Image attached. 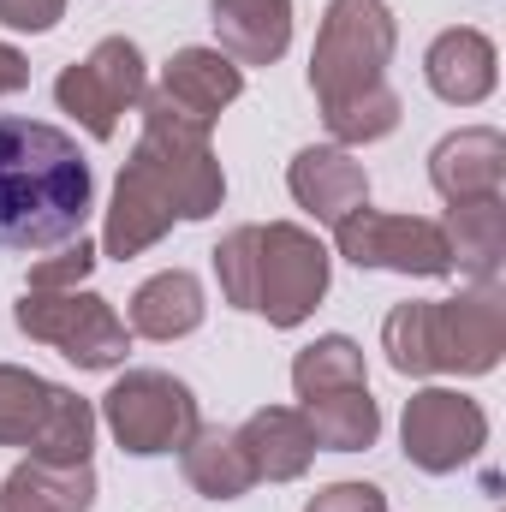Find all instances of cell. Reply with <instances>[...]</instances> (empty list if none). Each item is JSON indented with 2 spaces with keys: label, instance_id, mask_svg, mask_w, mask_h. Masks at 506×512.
Listing matches in <instances>:
<instances>
[{
  "label": "cell",
  "instance_id": "obj_6",
  "mask_svg": "<svg viewBox=\"0 0 506 512\" xmlns=\"http://www.w3.org/2000/svg\"><path fill=\"white\" fill-rule=\"evenodd\" d=\"M12 322L24 340L54 346L78 370H120L131 352L126 316L102 292H84V286H72V292H30L24 286L12 304Z\"/></svg>",
  "mask_w": 506,
  "mask_h": 512
},
{
  "label": "cell",
  "instance_id": "obj_26",
  "mask_svg": "<svg viewBox=\"0 0 506 512\" xmlns=\"http://www.w3.org/2000/svg\"><path fill=\"white\" fill-rule=\"evenodd\" d=\"M304 512H387V495L376 483H328L304 501Z\"/></svg>",
  "mask_w": 506,
  "mask_h": 512
},
{
  "label": "cell",
  "instance_id": "obj_24",
  "mask_svg": "<svg viewBox=\"0 0 506 512\" xmlns=\"http://www.w3.org/2000/svg\"><path fill=\"white\" fill-rule=\"evenodd\" d=\"M90 453H96V405L78 399L72 387H60L42 435L30 441V459H42V465H90Z\"/></svg>",
  "mask_w": 506,
  "mask_h": 512
},
{
  "label": "cell",
  "instance_id": "obj_1",
  "mask_svg": "<svg viewBox=\"0 0 506 512\" xmlns=\"http://www.w3.org/2000/svg\"><path fill=\"white\" fill-rule=\"evenodd\" d=\"M137 108H143V131L114 179V203L102 221V256H120V262L161 245L173 221H209L227 203V173L215 161L209 131L167 114L155 90Z\"/></svg>",
  "mask_w": 506,
  "mask_h": 512
},
{
  "label": "cell",
  "instance_id": "obj_20",
  "mask_svg": "<svg viewBox=\"0 0 506 512\" xmlns=\"http://www.w3.org/2000/svg\"><path fill=\"white\" fill-rule=\"evenodd\" d=\"M90 507H96V465L24 459L0 483V512H90Z\"/></svg>",
  "mask_w": 506,
  "mask_h": 512
},
{
  "label": "cell",
  "instance_id": "obj_23",
  "mask_svg": "<svg viewBox=\"0 0 506 512\" xmlns=\"http://www.w3.org/2000/svg\"><path fill=\"white\" fill-rule=\"evenodd\" d=\"M364 382H370V370H364V346L352 334H322L292 358L298 399H316V393H334V387H364Z\"/></svg>",
  "mask_w": 506,
  "mask_h": 512
},
{
  "label": "cell",
  "instance_id": "obj_28",
  "mask_svg": "<svg viewBox=\"0 0 506 512\" xmlns=\"http://www.w3.org/2000/svg\"><path fill=\"white\" fill-rule=\"evenodd\" d=\"M24 84H30V60L12 42H0V96H18Z\"/></svg>",
  "mask_w": 506,
  "mask_h": 512
},
{
  "label": "cell",
  "instance_id": "obj_18",
  "mask_svg": "<svg viewBox=\"0 0 506 512\" xmlns=\"http://www.w3.org/2000/svg\"><path fill=\"white\" fill-rule=\"evenodd\" d=\"M179 471L203 501H239L256 489L251 453H245L239 429H227V423H197L191 441L179 447Z\"/></svg>",
  "mask_w": 506,
  "mask_h": 512
},
{
  "label": "cell",
  "instance_id": "obj_3",
  "mask_svg": "<svg viewBox=\"0 0 506 512\" xmlns=\"http://www.w3.org/2000/svg\"><path fill=\"white\" fill-rule=\"evenodd\" d=\"M393 48H399V24L387 0H328L310 48V90L340 149L381 143L399 126L405 108H399V90L387 84Z\"/></svg>",
  "mask_w": 506,
  "mask_h": 512
},
{
  "label": "cell",
  "instance_id": "obj_8",
  "mask_svg": "<svg viewBox=\"0 0 506 512\" xmlns=\"http://www.w3.org/2000/svg\"><path fill=\"white\" fill-rule=\"evenodd\" d=\"M143 96H149V66H143V48L131 36H102L84 60H72L54 78L60 114H72L96 143H108Z\"/></svg>",
  "mask_w": 506,
  "mask_h": 512
},
{
  "label": "cell",
  "instance_id": "obj_5",
  "mask_svg": "<svg viewBox=\"0 0 506 512\" xmlns=\"http://www.w3.org/2000/svg\"><path fill=\"white\" fill-rule=\"evenodd\" d=\"M381 352L399 376H489L506 352V292L465 286L453 298H411L387 310Z\"/></svg>",
  "mask_w": 506,
  "mask_h": 512
},
{
  "label": "cell",
  "instance_id": "obj_4",
  "mask_svg": "<svg viewBox=\"0 0 506 512\" xmlns=\"http://www.w3.org/2000/svg\"><path fill=\"white\" fill-rule=\"evenodd\" d=\"M209 256H215L221 298L233 310L262 316L268 328H304L316 304L328 298V274H334L328 245L298 221L233 227Z\"/></svg>",
  "mask_w": 506,
  "mask_h": 512
},
{
  "label": "cell",
  "instance_id": "obj_9",
  "mask_svg": "<svg viewBox=\"0 0 506 512\" xmlns=\"http://www.w3.org/2000/svg\"><path fill=\"white\" fill-rule=\"evenodd\" d=\"M334 251L352 268H387V274H417V280H447L453 251L441 221L429 215H381V209H352L334 227Z\"/></svg>",
  "mask_w": 506,
  "mask_h": 512
},
{
  "label": "cell",
  "instance_id": "obj_12",
  "mask_svg": "<svg viewBox=\"0 0 506 512\" xmlns=\"http://www.w3.org/2000/svg\"><path fill=\"white\" fill-rule=\"evenodd\" d=\"M286 191H292V203L310 209L322 227H340L352 209L370 203V173H364V161H358L352 149H340V143H310V149L292 155Z\"/></svg>",
  "mask_w": 506,
  "mask_h": 512
},
{
  "label": "cell",
  "instance_id": "obj_7",
  "mask_svg": "<svg viewBox=\"0 0 506 512\" xmlns=\"http://www.w3.org/2000/svg\"><path fill=\"white\" fill-rule=\"evenodd\" d=\"M102 423L120 441V453L161 459V453H179L203 417H197V393L179 376H167V370H126L120 382L102 393Z\"/></svg>",
  "mask_w": 506,
  "mask_h": 512
},
{
  "label": "cell",
  "instance_id": "obj_17",
  "mask_svg": "<svg viewBox=\"0 0 506 512\" xmlns=\"http://www.w3.org/2000/svg\"><path fill=\"white\" fill-rule=\"evenodd\" d=\"M209 24L239 66H274L292 48V0H209Z\"/></svg>",
  "mask_w": 506,
  "mask_h": 512
},
{
  "label": "cell",
  "instance_id": "obj_21",
  "mask_svg": "<svg viewBox=\"0 0 506 512\" xmlns=\"http://www.w3.org/2000/svg\"><path fill=\"white\" fill-rule=\"evenodd\" d=\"M298 411H304V423L316 435V453H364V447H376V435H381V405L370 399V382L316 393Z\"/></svg>",
  "mask_w": 506,
  "mask_h": 512
},
{
  "label": "cell",
  "instance_id": "obj_15",
  "mask_svg": "<svg viewBox=\"0 0 506 512\" xmlns=\"http://www.w3.org/2000/svg\"><path fill=\"white\" fill-rule=\"evenodd\" d=\"M203 316H209V298H203V280H197L191 268H161V274H149L126 304V328L137 340H161V346L197 334Z\"/></svg>",
  "mask_w": 506,
  "mask_h": 512
},
{
  "label": "cell",
  "instance_id": "obj_16",
  "mask_svg": "<svg viewBox=\"0 0 506 512\" xmlns=\"http://www.w3.org/2000/svg\"><path fill=\"white\" fill-rule=\"evenodd\" d=\"M239 441L251 453L256 483H298L316 465V435L298 405H262L239 423Z\"/></svg>",
  "mask_w": 506,
  "mask_h": 512
},
{
  "label": "cell",
  "instance_id": "obj_14",
  "mask_svg": "<svg viewBox=\"0 0 506 512\" xmlns=\"http://www.w3.org/2000/svg\"><path fill=\"white\" fill-rule=\"evenodd\" d=\"M429 185L441 203H483L506 185V137L495 126H465L429 149Z\"/></svg>",
  "mask_w": 506,
  "mask_h": 512
},
{
  "label": "cell",
  "instance_id": "obj_10",
  "mask_svg": "<svg viewBox=\"0 0 506 512\" xmlns=\"http://www.w3.org/2000/svg\"><path fill=\"white\" fill-rule=\"evenodd\" d=\"M399 447L423 477H453L489 447V411L459 387H423L405 399Z\"/></svg>",
  "mask_w": 506,
  "mask_h": 512
},
{
  "label": "cell",
  "instance_id": "obj_27",
  "mask_svg": "<svg viewBox=\"0 0 506 512\" xmlns=\"http://www.w3.org/2000/svg\"><path fill=\"white\" fill-rule=\"evenodd\" d=\"M60 18H66V0H0V24H6V30L42 36V30H54Z\"/></svg>",
  "mask_w": 506,
  "mask_h": 512
},
{
  "label": "cell",
  "instance_id": "obj_11",
  "mask_svg": "<svg viewBox=\"0 0 506 512\" xmlns=\"http://www.w3.org/2000/svg\"><path fill=\"white\" fill-rule=\"evenodd\" d=\"M161 108L191 120V126H215L239 96H245V66L227 60L221 48H179L167 66H161V84H155Z\"/></svg>",
  "mask_w": 506,
  "mask_h": 512
},
{
  "label": "cell",
  "instance_id": "obj_19",
  "mask_svg": "<svg viewBox=\"0 0 506 512\" xmlns=\"http://www.w3.org/2000/svg\"><path fill=\"white\" fill-rule=\"evenodd\" d=\"M441 233H447L453 268L471 274V286H501V268H506V197L447 203Z\"/></svg>",
  "mask_w": 506,
  "mask_h": 512
},
{
  "label": "cell",
  "instance_id": "obj_2",
  "mask_svg": "<svg viewBox=\"0 0 506 512\" xmlns=\"http://www.w3.org/2000/svg\"><path fill=\"white\" fill-rule=\"evenodd\" d=\"M96 173L48 120L0 114V251H54L90 227Z\"/></svg>",
  "mask_w": 506,
  "mask_h": 512
},
{
  "label": "cell",
  "instance_id": "obj_22",
  "mask_svg": "<svg viewBox=\"0 0 506 512\" xmlns=\"http://www.w3.org/2000/svg\"><path fill=\"white\" fill-rule=\"evenodd\" d=\"M60 399V382L24 370V364H0V447H30L48 423Z\"/></svg>",
  "mask_w": 506,
  "mask_h": 512
},
{
  "label": "cell",
  "instance_id": "obj_25",
  "mask_svg": "<svg viewBox=\"0 0 506 512\" xmlns=\"http://www.w3.org/2000/svg\"><path fill=\"white\" fill-rule=\"evenodd\" d=\"M96 262H102V245H90L78 233V239L54 245V256H36L30 262V292H72V286H84L96 274Z\"/></svg>",
  "mask_w": 506,
  "mask_h": 512
},
{
  "label": "cell",
  "instance_id": "obj_13",
  "mask_svg": "<svg viewBox=\"0 0 506 512\" xmlns=\"http://www.w3.org/2000/svg\"><path fill=\"white\" fill-rule=\"evenodd\" d=\"M423 84H429L447 108H477V102H489L495 84H501V54H495V42H489L477 24H453V30H441V36L429 42V54H423Z\"/></svg>",
  "mask_w": 506,
  "mask_h": 512
}]
</instances>
